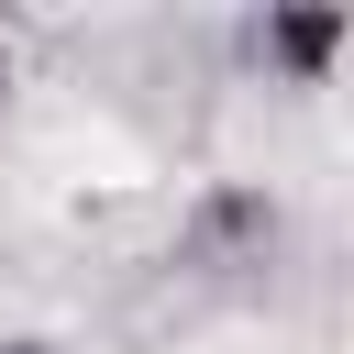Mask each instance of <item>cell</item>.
<instances>
[{"mask_svg":"<svg viewBox=\"0 0 354 354\" xmlns=\"http://www.w3.org/2000/svg\"><path fill=\"white\" fill-rule=\"evenodd\" d=\"M343 33H354L343 11H288V22H266V55H277V66H299V77H321V66L343 55Z\"/></svg>","mask_w":354,"mask_h":354,"instance_id":"obj_1","label":"cell"}]
</instances>
